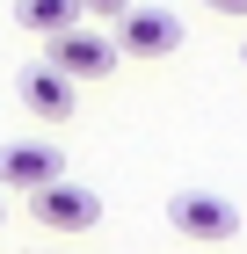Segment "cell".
I'll return each mask as SVG.
<instances>
[{"instance_id":"6","label":"cell","mask_w":247,"mask_h":254,"mask_svg":"<svg viewBox=\"0 0 247 254\" xmlns=\"http://www.w3.org/2000/svg\"><path fill=\"white\" fill-rule=\"evenodd\" d=\"M15 95H22V109H29V117H44V124H66V117H73V80L51 73V65H22Z\"/></svg>"},{"instance_id":"5","label":"cell","mask_w":247,"mask_h":254,"mask_svg":"<svg viewBox=\"0 0 247 254\" xmlns=\"http://www.w3.org/2000/svg\"><path fill=\"white\" fill-rule=\"evenodd\" d=\"M116 51H124V59H167V51H182V15H167V7H131V15L116 22Z\"/></svg>"},{"instance_id":"11","label":"cell","mask_w":247,"mask_h":254,"mask_svg":"<svg viewBox=\"0 0 247 254\" xmlns=\"http://www.w3.org/2000/svg\"><path fill=\"white\" fill-rule=\"evenodd\" d=\"M240 59H247V44H240Z\"/></svg>"},{"instance_id":"10","label":"cell","mask_w":247,"mask_h":254,"mask_svg":"<svg viewBox=\"0 0 247 254\" xmlns=\"http://www.w3.org/2000/svg\"><path fill=\"white\" fill-rule=\"evenodd\" d=\"M0 225H7V203H0Z\"/></svg>"},{"instance_id":"9","label":"cell","mask_w":247,"mask_h":254,"mask_svg":"<svg viewBox=\"0 0 247 254\" xmlns=\"http://www.w3.org/2000/svg\"><path fill=\"white\" fill-rule=\"evenodd\" d=\"M204 7H211V15H240V22H247V0H204Z\"/></svg>"},{"instance_id":"4","label":"cell","mask_w":247,"mask_h":254,"mask_svg":"<svg viewBox=\"0 0 247 254\" xmlns=\"http://www.w3.org/2000/svg\"><path fill=\"white\" fill-rule=\"evenodd\" d=\"M29 211H37V225H51V233H95L102 225V196L87 189V182H51V189L29 196Z\"/></svg>"},{"instance_id":"8","label":"cell","mask_w":247,"mask_h":254,"mask_svg":"<svg viewBox=\"0 0 247 254\" xmlns=\"http://www.w3.org/2000/svg\"><path fill=\"white\" fill-rule=\"evenodd\" d=\"M131 7H138V0H80V15H116V22L131 15Z\"/></svg>"},{"instance_id":"7","label":"cell","mask_w":247,"mask_h":254,"mask_svg":"<svg viewBox=\"0 0 247 254\" xmlns=\"http://www.w3.org/2000/svg\"><path fill=\"white\" fill-rule=\"evenodd\" d=\"M15 22H22V29H29V37H66V29H80V22H87V15H80V0H15Z\"/></svg>"},{"instance_id":"3","label":"cell","mask_w":247,"mask_h":254,"mask_svg":"<svg viewBox=\"0 0 247 254\" xmlns=\"http://www.w3.org/2000/svg\"><path fill=\"white\" fill-rule=\"evenodd\" d=\"M51 182H66V153H58V145H44V138H7V145H0V189L37 196V189H51Z\"/></svg>"},{"instance_id":"2","label":"cell","mask_w":247,"mask_h":254,"mask_svg":"<svg viewBox=\"0 0 247 254\" xmlns=\"http://www.w3.org/2000/svg\"><path fill=\"white\" fill-rule=\"evenodd\" d=\"M116 59H124V51H116V37H102V29H87V22H80V29H66V37L51 44V73H66L80 87V80H109L116 73Z\"/></svg>"},{"instance_id":"1","label":"cell","mask_w":247,"mask_h":254,"mask_svg":"<svg viewBox=\"0 0 247 254\" xmlns=\"http://www.w3.org/2000/svg\"><path fill=\"white\" fill-rule=\"evenodd\" d=\"M167 225L182 240H204V247H226L233 233H240V211H233L218 189H174L167 196Z\"/></svg>"}]
</instances>
